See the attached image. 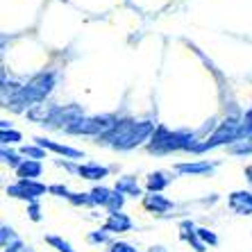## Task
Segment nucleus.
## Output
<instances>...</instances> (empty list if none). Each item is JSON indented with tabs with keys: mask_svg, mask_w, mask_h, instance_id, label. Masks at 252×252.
Listing matches in <instances>:
<instances>
[{
	"mask_svg": "<svg viewBox=\"0 0 252 252\" xmlns=\"http://www.w3.org/2000/svg\"><path fill=\"white\" fill-rule=\"evenodd\" d=\"M53 84H55L53 73H39L36 77H32L25 87L18 89L16 100H14V109H18V105H32V102L46 100V95L53 91Z\"/></svg>",
	"mask_w": 252,
	"mask_h": 252,
	"instance_id": "obj_1",
	"label": "nucleus"
},
{
	"mask_svg": "<svg viewBox=\"0 0 252 252\" xmlns=\"http://www.w3.org/2000/svg\"><path fill=\"white\" fill-rule=\"evenodd\" d=\"M193 132H170L166 127H157L150 143V153H170L180 148H193Z\"/></svg>",
	"mask_w": 252,
	"mask_h": 252,
	"instance_id": "obj_2",
	"label": "nucleus"
},
{
	"mask_svg": "<svg viewBox=\"0 0 252 252\" xmlns=\"http://www.w3.org/2000/svg\"><path fill=\"white\" fill-rule=\"evenodd\" d=\"M116 118L114 116H94V118H82L80 123L68 127L70 134H94V136H105L116 127Z\"/></svg>",
	"mask_w": 252,
	"mask_h": 252,
	"instance_id": "obj_3",
	"label": "nucleus"
},
{
	"mask_svg": "<svg viewBox=\"0 0 252 252\" xmlns=\"http://www.w3.org/2000/svg\"><path fill=\"white\" fill-rule=\"evenodd\" d=\"M239 127H241V123H236L234 118H229V121H225V123L216 129V134L211 136V139H207L205 143L193 146V150L195 153H202V150H209V148L220 146V143H225V141H239Z\"/></svg>",
	"mask_w": 252,
	"mask_h": 252,
	"instance_id": "obj_4",
	"label": "nucleus"
},
{
	"mask_svg": "<svg viewBox=\"0 0 252 252\" xmlns=\"http://www.w3.org/2000/svg\"><path fill=\"white\" fill-rule=\"evenodd\" d=\"M48 189L43 187V184L34 182V180H21L18 184H14V187L7 189V193L14 195V198H25V200H34L39 198L41 193H46Z\"/></svg>",
	"mask_w": 252,
	"mask_h": 252,
	"instance_id": "obj_5",
	"label": "nucleus"
},
{
	"mask_svg": "<svg viewBox=\"0 0 252 252\" xmlns=\"http://www.w3.org/2000/svg\"><path fill=\"white\" fill-rule=\"evenodd\" d=\"M91 198H94L95 205H105L112 211H118L123 207V195L118 193V191L114 193L109 189H94V191H91Z\"/></svg>",
	"mask_w": 252,
	"mask_h": 252,
	"instance_id": "obj_6",
	"label": "nucleus"
},
{
	"mask_svg": "<svg viewBox=\"0 0 252 252\" xmlns=\"http://www.w3.org/2000/svg\"><path fill=\"white\" fill-rule=\"evenodd\" d=\"M155 132V123H150V121H141V123L134 125V129H132V134H129V139L123 143V148L121 150H129V148L139 146V143H143V141L148 139V136Z\"/></svg>",
	"mask_w": 252,
	"mask_h": 252,
	"instance_id": "obj_7",
	"label": "nucleus"
},
{
	"mask_svg": "<svg viewBox=\"0 0 252 252\" xmlns=\"http://www.w3.org/2000/svg\"><path fill=\"white\" fill-rule=\"evenodd\" d=\"M229 207L234 214H241V216H250L252 214V193L248 191H236V193L229 195Z\"/></svg>",
	"mask_w": 252,
	"mask_h": 252,
	"instance_id": "obj_8",
	"label": "nucleus"
},
{
	"mask_svg": "<svg viewBox=\"0 0 252 252\" xmlns=\"http://www.w3.org/2000/svg\"><path fill=\"white\" fill-rule=\"evenodd\" d=\"M82 121V109L77 105H68V107H59L57 114H55L53 123H66L68 127H73L75 123Z\"/></svg>",
	"mask_w": 252,
	"mask_h": 252,
	"instance_id": "obj_9",
	"label": "nucleus"
},
{
	"mask_svg": "<svg viewBox=\"0 0 252 252\" xmlns=\"http://www.w3.org/2000/svg\"><path fill=\"white\" fill-rule=\"evenodd\" d=\"M129 227H132V220H129L125 214H118V211H114L105 223L107 232H127Z\"/></svg>",
	"mask_w": 252,
	"mask_h": 252,
	"instance_id": "obj_10",
	"label": "nucleus"
},
{
	"mask_svg": "<svg viewBox=\"0 0 252 252\" xmlns=\"http://www.w3.org/2000/svg\"><path fill=\"white\" fill-rule=\"evenodd\" d=\"M59 107H46V105H36L34 109H30L28 112V118H32V121H41V123H46V121H50L53 123L55 114H57Z\"/></svg>",
	"mask_w": 252,
	"mask_h": 252,
	"instance_id": "obj_11",
	"label": "nucleus"
},
{
	"mask_svg": "<svg viewBox=\"0 0 252 252\" xmlns=\"http://www.w3.org/2000/svg\"><path fill=\"white\" fill-rule=\"evenodd\" d=\"M143 205H146L148 209H153L155 214H164V211H168L170 207H173V202L166 200V198H161V195H157V193H153V195H146Z\"/></svg>",
	"mask_w": 252,
	"mask_h": 252,
	"instance_id": "obj_12",
	"label": "nucleus"
},
{
	"mask_svg": "<svg viewBox=\"0 0 252 252\" xmlns=\"http://www.w3.org/2000/svg\"><path fill=\"white\" fill-rule=\"evenodd\" d=\"M36 143H39V148H48V150H55V153L66 155V157H73V159H80V157H82V153H80V150H73V148L59 146V143H53V141H48V139H36Z\"/></svg>",
	"mask_w": 252,
	"mask_h": 252,
	"instance_id": "obj_13",
	"label": "nucleus"
},
{
	"mask_svg": "<svg viewBox=\"0 0 252 252\" xmlns=\"http://www.w3.org/2000/svg\"><path fill=\"white\" fill-rule=\"evenodd\" d=\"M16 170H18V177H21V180H34V177L41 175V164L32 159V161H23Z\"/></svg>",
	"mask_w": 252,
	"mask_h": 252,
	"instance_id": "obj_14",
	"label": "nucleus"
},
{
	"mask_svg": "<svg viewBox=\"0 0 252 252\" xmlns=\"http://www.w3.org/2000/svg\"><path fill=\"white\" fill-rule=\"evenodd\" d=\"M109 170L105 166H98V164H87V166H80V175L87 177V180H102Z\"/></svg>",
	"mask_w": 252,
	"mask_h": 252,
	"instance_id": "obj_15",
	"label": "nucleus"
},
{
	"mask_svg": "<svg viewBox=\"0 0 252 252\" xmlns=\"http://www.w3.org/2000/svg\"><path fill=\"white\" fill-rule=\"evenodd\" d=\"M116 191H118V193H129V195H139L141 193L139 184H136L132 177H123V180H118V182H116Z\"/></svg>",
	"mask_w": 252,
	"mask_h": 252,
	"instance_id": "obj_16",
	"label": "nucleus"
},
{
	"mask_svg": "<svg viewBox=\"0 0 252 252\" xmlns=\"http://www.w3.org/2000/svg\"><path fill=\"white\" fill-rule=\"evenodd\" d=\"M166 184H168V177L164 173H153L148 177V191H153V193H159L161 189H166Z\"/></svg>",
	"mask_w": 252,
	"mask_h": 252,
	"instance_id": "obj_17",
	"label": "nucleus"
},
{
	"mask_svg": "<svg viewBox=\"0 0 252 252\" xmlns=\"http://www.w3.org/2000/svg\"><path fill=\"white\" fill-rule=\"evenodd\" d=\"M177 170L180 173H207L211 170V164H180Z\"/></svg>",
	"mask_w": 252,
	"mask_h": 252,
	"instance_id": "obj_18",
	"label": "nucleus"
},
{
	"mask_svg": "<svg viewBox=\"0 0 252 252\" xmlns=\"http://www.w3.org/2000/svg\"><path fill=\"white\" fill-rule=\"evenodd\" d=\"M243 136H252V109L243 116V121H241V127H239V139H243Z\"/></svg>",
	"mask_w": 252,
	"mask_h": 252,
	"instance_id": "obj_19",
	"label": "nucleus"
},
{
	"mask_svg": "<svg viewBox=\"0 0 252 252\" xmlns=\"http://www.w3.org/2000/svg\"><path fill=\"white\" fill-rule=\"evenodd\" d=\"M46 243L55 246L59 252H75L73 248H70V243H66V241H64V239H59V236H46Z\"/></svg>",
	"mask_w": 252,
	"mask_h": 252,
	"instance_id": "obj_20",
	"label": "nucleus"
},
{
	"mask_svg": "<svg viewBox=\"0 0 252 252\" xmlns=\"http://www.w3.org/2000/svg\"><path fill=\"white\" fill-rule=\"evenodd\" d=\"M68 200L73 205H95L94 198H91V195H84V193H70Z\"/></svg>",
	"mask_w": 252,
	"mask_h": 252,
	"instance_id": "obj_21",
	"label": "nucleus"
},
{
	"mask_svg": "<svg viewBox=\"0 0 252 252\" xmlns=\"http://www.w3.org/2000/svg\"><path fill=\"white\" fill-rule=\"evenodd\" d=\"M21 153H23V155H30V157H34V159H43V150H41V148H34V146H30V148L25 146Z\"/></svg>",
	"mask_w": 252,
	"mask_h": 252,
	"instance_id": "obj_22",
	"label": "nucleus"
},
{
	"mask_svg": "<svg viewBox=\"0 0 252 252\" xmlns=\"http://www.w3.org/2000/svg\"><path fill=\"white\" fill-rule=\"evenodd\" d=\"M16 141H21V134L18 132H2V143H16Z\"/></svg>",
	"mask_w": 252,
	"mask_h": 252,
	"instance_id": "obj_23",
	"label": "nucleus"
},
{
	"mask_svg": "<svg viewBox=\"0 0 252 252\" xmlns=\"http://www.w3.org/2000/svg\"><path fill=\"white\" fill-rule=\"evenodd\" d=\"M2 159H5L9 166H16V168L21 166V164H18V157H16L14 153H7V150H2Z\"/></svg>",
	"mask_w": 252,
	"mask_h": 252,
	"instance_id": "obj_24",
	"label": "nucleus"
},
{
	"mask_svg": "<svg viewBox=\"0 0 252 252\" xmlns=\"http://www.w3.org/2000/svg\"><path fill=\"white\" fill-rule=\"evenodd\" d=\"M112 252H136V250L132 246H127V243H114Z\"/></svg>",
	"mask_w": 252,
	"mask_h": 252,
	"instance_id": "obj_25",
	"label": "nucleus"
},
{
	"mask_svg": "<svg viewBox=\"0 0 252 252\" xmlns=\"http://www.w3.org/2000/svg\"><path fill=\"white\" fill-rule=\"evenodd\" d=\"M28 214H30V218H32V220H39V218H41V214H39V205H30V209H28Z\"/></svg>",
	"mask_w": 252,
	"mask_h": 252,
	"instance_id": "obj_26",
	"label": "nucleus"
},
{
	"mask_svg": "<svg viewBox=\"0 0 252 252\" xmlns=\"http://www.w3.org/2000/svg\"><path fill=\"white\" fill-rule=\"evenodd\" d=\"M198 236H202V239L209 241V243H216V236L211 234L209 229H198Z\"/></svg>",
	"mask_w": 252,
	"mask_h": 252,
	"instance_id": "obj_27",
	"label": "nucleus"
},
{
	"mask_svg": "<svg viewBox=\"0 0 252 252\" xmlns=\"http://www.w3.org/2000/svg\"><path fill=\"white\" fill-rule=\"evenodd\" d=\"M48 191H50V193H57V195H64V198H70V193L64 187H48Z\"/></svg>",
	"mask_w": 252,
	"mask_h": 252,
	"instance_id": "obj_28",
	"label": "nucleus"
},
{
	"mask_svg": "<svg viewBox=\"0 0 252 252\" xmlns=\"http://www.w3.org/2000/svg\"><path fill=\"white\" fill-rule=\"evenodd\" d=\"M89 241H94V243L95 241H100V243H102V241H107V234H91L89 236Z\"/></svg>",
	"mask_w": 252,
	"mask_h": 252,
	"instance_id": "obj_29",
	"label": "nucleus"
},
{
	"mask_svg": "<svg viewBox=\"0 0 252 252\" xmlns=\"http://www.w3.org/2000/svg\"><path fill=\"white\" fill-rule=\"evenodd\" d=\"M18 250H21V243H16V246H9L5 252H18Z\"/></svg>",
	"mask_w": 252,
	"mask_h": 252,
	"instance_id": "obj_30",
	"label": "nucleus"
}]
</instances>
